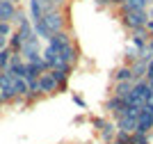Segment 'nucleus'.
<instances>
[{"instance_id":"nucleus-13","label":"nucleus","mask_w":153,"mask_h":144,"mask_svg":"<svg viewBox=\"0 0 153 144\" xmlns=\"http://www.w3.org/2000/svg\"><path fill=\"white\" fill-rule=\"evenodd\" d=\"M149 2H151V7H153V0H149Z\"/></svg>"},{"instance_id":"nucleus-8","label":"nucleus","mask_w":153,"mask_h":144,"mask_svg":"<svg viewBox=\"0 0 153 144\" xmlns=\"http://www.w3.org/2000/svg\"><path fill=\"white\" fill-rule=\"evenodd\" d=\"M39 2H41V7H44V12H53V9H57L55 0H39Z\"/></svg>"},{"instance_id":"nucleus-9","label":"nucleus","mask_w":153,"mask_h":144,"mask_svg":"<svg viewBox=\"0 0 153 144\" xmlns=\"http://www.w3.org/2000/svg\"><path fill=\"white\" fill-rule=\"evenodd\" d=\"M55 5H57V7H62V9H66V7L71 5V0H55Z\"/></svg>"},{"instance_id":"nucleus-4","label":"nucleus","mask_w":153,"mask_h":144,"mask_svg":"<svg viewBox=\"0 0 153 144\" xmlns=\"http://www.w3.org/2000/svg\"><path fill=\"white\" fill-rule=\"evenodd\" d=\"M27 16H30L32 23H37V21H44L46 12H44V7H41V2H39V0H30V7H27Z\"/></svg>"},{"instance_id":"nucleus-1","label":"nucleus","mask_w":153,"mask_h":144,"mask_svg":"<svg viewBox=\"0 0 153 144\" xmlns=\"http://www.w3.org/2000/svg\"><path fill=\"white\" fill-rule=\"evenodd\" d=\"M114 12H117V19L121 21V25H123V28H128L130 32L144 28V25H146V21L151 19L149 9H128L126 5L114 7Z\"/></svg>"},{"instance_id":"nucleus-12","label":"nucleus","mask_w":153,"mask_h":144,"mask_svg":"<svg viewBox=\"0 0 153 144\" xmlns=\"http://www.w3.org/2000/svg\"><path fill=\"white\" fill-rule=\"evenodd\" d=\"M114 2H117V7H119V5H123V2H126V0H114Z\"/></svg>"},{"instance_id":"nucleus-10","label":"nucleus","mask_w":153,"mask_h":144,"mask_svg":"<svg viewBox=\"0 0 153 144\" xmlns=\"http://www.w3.org/2000/svg\"><path fill=\"white\" fill-rule=\"evenodd\" d=\"M144 28H146V32H149V34H151V37H153V19H149Z\"/></svg>"},{"instance_id":"nucleus-3","label":"nucleus","mask_w":153,"mask_h":144,"mask_svg":"<svg viewBox=\"0 0 153 144\" xmlns=\"http://www.w3.org/2000/svg\"><path fill=\"white\" fill-rule=\"evenodd\" d=\"M16 12H19V5H16V2H12V0H0V21H9V23H12Z\"/></svg>"},{"instance_id":"nucleus-11","label":"nucleus","mask_w":153,"mask_h":144,"mask_svg":"<svg viewBox=\"0 0 153 144\" xmlns=\"http://www.w3.org/2000/svg\"><path fill=\"white\" fill-rule=\"evenodd\" d=\"M2 105H7V103H5V98H2V92H0V107Z\"/></svg>"},{"instance_id":"nucleus-6","label":"nucleus","mask_w":153,"mask_h":144,"mask_svg":"<svg viewBox=\"0 0 153 144\" xmlns=\"http://www.w3.org/2000/svg\"><path fill=\"white\" fill-rule=\"evenodd\" d=\"M14 30H16L14 23H9V21H0V37H9Z\"/></svg>"},{"instance_id":"nucleus-7","label":"nucleus","mask_w":153,"mask_h":144,"mask_svg":"<svg viewBox=\"0 0 153 144\" xmlns=\"http://www.w3.org/2000/svg\"><path fill=\"white\" fill-rule=\"evenodd\" d=\"M94 5L98 7V9H114L117 2L114 0H94Z\"/></svg>"},{"instance_id":"nucleus-5","label":"nucleus","mask_w":153,"mask_h":144,"mask_svg":"<svg viewBox=\"0 0 153 144\" xmlns=\"http://www.w3.org/2000/svg\"><path fill=\"white\" fill-rule=\"evenodd\" d=\"M123 5L128 9H151V2L149 0H126Z\"/></svg>"},{"instance_id":"nucleus-2","label":"nucleus","mask_w":153,"mask_h":144,"mask_svg":"<svg viewBox=\"0 0 153 144\" xmlns=\"http://www.w3.org/2000/svg\"><path fill=\"white\" fill-rule=\"evenodd\" d=\"M39 87H41L44 96H53V94H57V92H62V89H59V82L53 78L51 71H46V73L39 78Z\"/></svg>"}]
</instances>
